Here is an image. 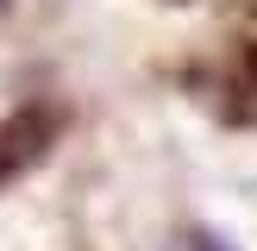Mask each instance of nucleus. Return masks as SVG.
I'll list each match as a JSON object with an SVG mask.
<instances>
[{"instance_id": "f257e3e1", "label": "nucleus", "mask_w": 257, "mask_h": 251, "mask_svg": "<svg viewBox=\"0 0 257 251\" xmlns=\"http://www.w3.org/2000/svg\"><path fill=\"white\" fill-rule=\"evenodd\" d=\"M57 132H63V119L50 107H13L0 119V188H13L25 170H38L44 151L57 145Z\"/></svg>"}, {"instance_id": "f03ea898", "label": "nucleus", "mask_w": 257, "mask_h": 251, "mask_svg": "<svg viewBox=\"0 0 257 251\" xmlns=\"http://www.w3.org/2000/svg\"><path fill=\"white\" fill-rule=\"evenodd\" d=\"M188 251H238V245H226L220 232H207V226H195V232H188Z\"/></svg>"}]
</instances>
